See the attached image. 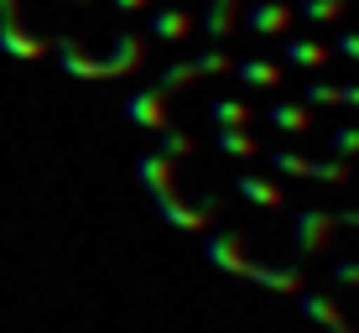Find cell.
Returning <instances> with one entry per match:
<instances>
[{"label":"cell","instance_id":"cell-1","mask_svg":"<svg viewBox=\"0 0 359 333\" xmlns=\"http://www.w3.org/2000/svg\"><path fill=\"white\" fill-rule=\"evenodd\" d=\"M141 53H146V42H135V36H126V32L109 36V53L104 57H83L73 36H53V57L63 63V73L89 79V83H99V79H126V73L141 63Z\"/></svg>","mask_w":359,"mask_h":333},{"label":"cell","instance_id":"cell-2","mask_svg":"<svg viewBox=\"0 0 359 333\" xmlns=\"http://www.w3.org/2000/svg\"><path fill=\"white\" fill-rule=\"evenodd\" d=\"M333 229H339L333 208H297L287 234H292V250H297V255H318V250H328Z\"/></svg>","mask_w":359,"mask_h":333},{"label":"cell","instance_id":"cell-3","mask_svg":"<svg viewBox=\"0 0 359 333\" xmlns=\"http://www.w3.org/2000/svg\"><path fill=\"white\" fill-rule=\"evenodd\" d=\"M203 255H208V266L224 271V276H245V281H250V271H255V261L245 255V245H240L234 229H214L203 240Z\"/></svg>","mask_w":359,"mask_h":333},{"label":"cell","instance_id":"cell-4","mask_svg":"<svg viewBox=\"0 0 359 333\" xmlns=\"http://www.w3.org/2000/svg\"><path fill=\"white\" fill-rule=\"evenodd\" d=\"M156 203V214H162V224H172V229H188V234H198V229H208V219H214V203L208 198H177V193H162V198H151Z\"/></svg>","mask_w":359,"mask_h":333},{"label":"cell","instance_id":"cell-5","mask_svg":"<svg viewBox=\"0 0 359 333\" xmlns=\"http://www.w3.org/2000/svg\"><path fill=\"white\" fill-rule=\"evenodd\" d=\"M292 21H297L292 0H250V6H245V27L255 36H287Z\"/></svg>","mask_w":359,"mask_h":333},{"label":"cell","instance_id":"cell-6","mask_svg":"<svg viewBox=\"0 0 359 333\" xmlns=\"http://www.w3.org/2000/svg\"><path fill=\"white\" fill-rule=\"evenodd\" d=\"M126 120H130V125H141V130H162L167 125V94L156 89V83L126 94Z\"/></svg>","mask_w":359,"mask_h":333},{"label":"cell","instance_id":"cell-7","mask_svg":"<svg viewBox=\"0 0 359 333\" xmlns=\"http://www.w3.org/2000/svg\"><path fill=\"white\" fill-rule=\"evenodd\" d=\"M297 307H302L307 323H318L323 333H354V328H349V318L339 313V302H333L328 292H307V287H302V292H297Z\"/></svg>","mask_w":359,"mask_h":333},{"label":"cell","instance_id":"cell-8","mask_svg":"<svg viewBox=\"0 0 359 333\" xmlns=\"http://www.w3.org/2000/svg\"><path fill=\"white\" fill-rule=\"evenodd\" d=\"M135 182H141L151 198L177 193V167H172L167 156H156V151H141V156H135Z\"/></svg>","mask_w":359,"mask_h":333},{"label":"cell","instance_id":"cell-9","mask_svg":"<svg viewBox=\"0 0 359 333\" xmlns=\"http://www.w3.org/2000/svg\"><path fill=\"white\" fill-rule=\"evenodd\" d=\"M229 188H234V198L250 203V208H281V203H287V193H281V182H276V177H255V172H240Z\"/></svg>","mask_w":359,"mask_h":333},{"label":"cell","instance_id":"cell-10","mask_svg":"<svg viewBox=\"0 0 359 333\" xmlns=\"http://www.w3.org/2000/svg\"><path fill=\"white\" fill-rule=\"evenodd\" d=\"M266 125L281 130V135H307L313 130V109H307L302 100H271L266 104Z\"/></svg>","mask_w":359,"mask_h":333},{"label":"cell","instance_id":"cell-11","mask_svg":"<svg viewBox=\"0 0 359 333\" xmlns=\"http://www.w3.org/2000/svg\"><path fill=\"white\" fill-rule=\"evenodd\" d=\"M146 32H151L156 42H188V36H193V16L177 11V6H162V11H151Z\"/></svg>","mask_w":359,"mask_h":333},{"label":"cell","instance_id":"cell-12","mask_svg":"<svg viewBox=\"0 0 359 333\" xmlns=\"http://www.w3.org/2000/svg\"><path fill=\"white\" fill-rule=\"evenodd\" d=\"M229 73L245 83V89H276L281 83V63H266V57H240Z\"/></svg>","mask_w":359,"mask_h":333},{"label":"cell","instance_id":"cell-13","mask_svg":"<svg viewBox=\"0 0 359 333\" xmlns=\"http://www.w3.org/2000/svg\"><path fill=\"white\" fill-rule=\"evenodd\" d=\"M281 57H287L292 68H323L328 63V42H318V36H297V42H281Z\"/></svg>","mask_w":359,"mask_h":333},{"label":"cell","instance_id":"cell-14","mask_svg":"<svg viewBox=\"0 0 359 333\" xmlns=\"http://www.w3.org/2000/svg\"><path fill=\"white\" fill-rule=\"evenodd\" d=\"M214 146H219L224 156H234V162H250V156H261L255 135H250V130H240V125H214Z\"/></svg>","mask_w":359,"mask_h":333},{"label":"cell","instance_id":"cell-15","mask_svg":"<svg viewBox=\"0 0 359 333\" xmlns=\"http://www.w3.org/2000/svg\"><path fill=\"white\" fill-rule=\"evenodd\" d=\"M333 219L359 229V208H333ZM328 281H333V287H359V255H354V261H333L328 266Z\"/></svg>","mask_w":359,"mask_h":333},{"label":"cell","instance_id":"cell-16","mask_svg":"<svg viewBox=\"0 0 359 333\" xmlns=\"http://www.w3.org/2000/svg\"><path fill=\"white\" fill-rule=\"evenodd\" d=\"M208 120H214V125H240V130H250V104L245 100H224V94H219V100H208Z\"/></svg>","mask_w":359,"mask_h":333},{"label":"cell","instance_id":"cell-17","mask_svg":"<svg viewBox=\"0 0 359 333\" xmlns=\"http://www.w3.org/2000/svg\"><path fill=\"white\" fill-rule=\"evenodd\" d=\"M234 6H240V0H208L203 6V32L208 36H229L234 32Z\"/></svg>","mask_w":359,"mask_h":333},{"label":"cell","instance_id":"cell-18","mask_svg":"<svg viewBox=\"0 0 359 333\" xmlns=\"http://www.w3.org/2000/svg\"><path fill=\"white\" fill-rule=\"evenodd\" d=\"M193 79H198L193 57H182V63H167L162 73H156V89H162L167 100H172V94H182V89H188V83H193Z\"/></svg>","mask_w":359,"mask_h":333},{"label":"cell","instance_id":"cell-19","mask_svg":"<svg viewBox=\"0 0 359 333\" xmlns=\"http://www.w3.org/2000/svg\"><path fill=\"white\" fill-rule=\"evenodd\" d=\"M156 156H167V162H182V156H193V135L162 125V130H156Z\"/></svg>","mask_w":359,"mask_h":333},{"label":"cell","instance_id":"cell-20","mask_svg":"<svg viewBox=\"0 0 359 333\" xmlns=\"http://www.w3.org/2000/svg\"><path fill=\"white\" fill-rule=\"evenodd\" d=\"M193 68H198V79H219V73L234 68V57L219 53V47H203V53H193Z\"/></svg>","mask_w":359,"mask_h":333},{"label":"cell","instance_id":"cell-21","mask_svg":"<svg viewBox=\"0 0 359 333\" xmlns=\"http://www.w3.org/2000/svg\"><path fill=\"white\" fill-rule=\"evenodd\" d=\"M307 177L313 182H349L354 167L344 162V156H328V162H307Z\"/></svg>","mask_w":359,"mask_h":333},{"label":"cell","instance_id":"cell-22","mask_svg":"<svg viewBox=\"0 0 359 333\" xmlns=\"http://www.w3.org/2000/svg\"><path fill=\"white\" fill-rule=\"evenodd\" d=\"M344 6H349V0H302V6H292V11L302 21H339Z\"/></svg>","mask_w":359,"mask_h":333},{"label":"cell","instance_id":"cell-23","mask_svg":"<svg viewBox=\"0 0 359 333\" xmlns=\"http://www.w3.org/2000/svg\"><path fill=\"white\" fill-rule=\"evenodd\" d=\"M302 104H307V109H318V104H339V83H328V79L302 83Z\"/></svg>","mask_w":359,"mask_h":333},{"label":"cell","instance_id":"cell-24","mask_svg":"<svg viewBox=\"0 0 359 333\" xmlns=\"http://www.w3.org/2000/svg\"><path fill=\"white\" fill-rule=\"evenodd\" d=\"M266 162L281 177H307V156H297V151H266Z\"/></svg>","mask_w":359,"mask_h":333},{"label":"cell","instance_id":"cell-25","mask_svg":"<svg viewBox=\"0 0 359 333\" xmlns=\"http://www.w3.org/2000/svg\"><path fill=\"white\" fill-rule=\"evenodd\" d=\"M333 156H344V162H354L359 156V125H333Z\"/></svg>","mask_w":359,"mask_h":333},{"label":"cell","instance_id":"cell-26","mask_svg":"<svg viewBox=\"0 0 359 333\" xmlns=\"http://www.w3.org/2000/svg\"><path fill=\"white\" fill-rule=\"evenodd\" d=\"M328 53L349 57V63H359V32H339V42H328Z\"/></svg>","mask_w":359,"mask_h":333},{"label":"cell","instance_id":"cell-27","mask_svg":"<svg viewBox=\"0 0 359 333\" xmlns=\"http://www.w3.org/2000/svg\"><path fill=\"white\" fill-rule=\"evenodd\" d=\"M339 104H349V109H359V79H349V83H339Z\"/></svg>","mask_w":359,"mask_h":333},{"label":"cell","instance_id":"cell-28","mask_svg":"<svg viewBox=\"0 0 359 333\" xmlns=\"http://www.w3.org/2000/svg\"><path fill=\"white\" fill-rule=\"evenodd\" d=\"M115 11H141V6H151V0H109Z\"/></svg>","mask_w":359,"mask_h":333},{"label":"cell","instance_id":"cell-29","mask_svg":"<svg viewBox=\"0 0 359 333\" xmlns=\"http://www.w3.org/2000/svg\"><path fill=\"white\" fill-rule=\"evenodd\" d=\"M354 177H359V172H354Z\"/></svg>","mask_w":359,"mask_h":333}]
</instances>
